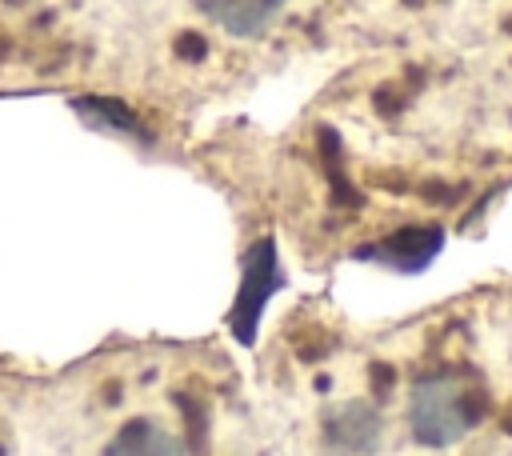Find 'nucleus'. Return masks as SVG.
Segmentation results:
<instances>
[{"mask_svg": "<svg viewBox=\"0 0 512 456\" xmlns=\"http://www.w3.org/2000/svg\"><path fill=\"white\" fill-rule=\"evenodd\" d=\"M104 456H188V452L168 424L152 416H132L112 432V440L104 444Z\"/></svg>", "mask_w": 512, "mask_h": 456, "instance_id": "2", "label": "nucleus"}, {"mask_svg": "<svg viewBox=\"0 0 512 456\" xmlns=\"http://www.w3.org/2000/svg\"><path fill=\"white\" fill-rule=\"evenodd\" d=\"M476 8L484 24L480 52L512 68V0H476Z\"/></svg>", "mask_w": 512, "mask_h": 456, "instance_id": "3", "label": "nucleus"}, {"mask_svg": "<svg viewBox=\"0 0 512 456\" xmlns=\"http://www.w3.org/2000/svg\"><path fill=\"white\" fill-rule=\"evenodd\" d=\"M200 12L228 36L252 40V36H264L280 20L284 0H200Z\"/></svg>", "mask_w": 512, "mask_h": 456, "instance_id": "1", "label": "nucleus"}]
</instances>
